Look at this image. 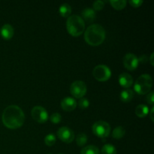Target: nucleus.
Segmentation results:
<instances>
[{"label":"nucleus","mask_w":154,"mask_h":154,"mask_svg":"<svg viewBox=\"0 0 154 154\" xmlns=\"http://www.w3.org/2000/svg\"><path fill=\"white\" fill-rule=\"evenodd\" d=\"M93 132L99 138H105L110 135L111 126L107 122L99 120L93 125Z\"/></svg>","instance_id":"nucleus-5"},{"label":"nucleus","mask_w":154,"mask_h":154,"mask_svg":"<svg viewBox=\"0 0 154 154\" xmlns=\"http://www.w3.org/2000/svg\"><path fill=\"white\" fill-rule=\"evenodd\" d=\"M61 106L64 111H72L76 108L77 102L73 98L66 97L62 100Z\"/></svg>","instance_id":"nucleus-12"},{"label":"nucleus","mask_w":154,"mask_h":154,"mask_svg":"<svg viewBox=\"0 0 154 154\" xmlns=\"http://www.w3.org/2000/svg\"><path fill=\"white\" fill-rule=\"evenodd\" d=\"M134 97V92L132 90H125L121 92L120 93V99L123 102L125 103H128V102H131Z\"/></svg>","instance_id":"nucleus-15"},{"label":"nucleus","mask_w":154,"mask_h":154,"mask_svg":"<svg viewBox=\"0 0 154 154\" xmlns=\"http://www.w3.org/2000/svg\"><path fill=\"white\" fill-rule=\"evenodd\" d=\"M59 12H60V14L63 17H69L72 13V8L69 4L64 3L59 8Z\"/></svg>","instance_id":"nucleus-17"},{"label":"nucleus","mask_w":154,"mask_h":154,"mask_svg":"<svg viewBox=\"0 0 154 154\" xmlns=\"http://www.w3.org/2000/svg\"><path fill=\"white\" fill-rule=\"evenodd\" d=\"M67 31L73 37H78L85 29V23L82 17L78 15L69 17L66 22Z\"/></svg>","instance_id":"nucleus-3"},{"label":"nucleus","mask_w":154,"mask_h":154,"mask_svg":"<svg viewBox=\"0 0 154 154\" xmlns=\"http://www.w3.org/2000/svg\"><path fill=\"white\" fill-rule=\"evenodd\" d=\"M31 114L34 120L39 123H43L48 120V114L46 110L42 106H35L32 109Z\"/></svg>","instance_id":"nucleus-8"},{"label":"nucleus","mask_w":154,"mask_h":154,"mask_svg":"<svg viewBox=\"0 0 154 154\" xmlns=\"http://www.w3.org/2000/svg\"><path fill=\"white\" fill-rule=\"evenodd\" d=\"M153 110L154 108H151V110H150V119H151L152 121H154V118H153Z\"/></svg>","instance_id":"nucleus-29"},{"label":"nucleus","mask_w":154,"mask_h":154,"mask_svg":"<svg viewBox=\"0 0 154 154\" xmlns=\"http://www.w3.org/2000/svg\"><path fill=\"white\" fill-rule=\"evenodd\" d=\"M57 135L62 141L67 144L72 143L75 139V133L67 126H63L59 129V130L57 131Z\"/></svg>","instance_id":"nucleus-9"},{"label":"nucleus","mask_w":154,"mask_h":154,"mask_svg":"<svg viewBox=\"0 0 154 154\" xmlns=\"http://www.w3.org/2000/svg\"><path fill=\"white\" fill-rule=\"evenodd\" d=\"M138 59L136 56L132 53H129L123 57V66L127 70L134 71L138 68Z\"/></svg>","instance_id":"nucleus-10"},{"label":"nucleus","mask_w":154,"mask_h":154,"mask_svg":"<svg viewBox=\"0 0 154 154\" xmlns=\"http://www.w3.org/2000/svg\"><path fill=\"white\" fill-rule=\"evenodd\" d=\"M60 154H61V153H60Z\"/></svg>","instance_id":"nucleus-31"},{"label":"nucleus","mask_w":154,"mask_h":154,"mask_svg":"<svg viewBox=\"0 0 154 154\" xmlns=\"http://www.w3.org/2000/svg\"><path fill=\"white\" fill-rule=\"evenodd\" d=\"M83 18L82 19L86 20L87 22H93L95 19H96V14L93 9L91 8H86L81 12Z\"/></svg>","instance_id":"nucleus-14"},{"label":"nucleus","mask_w":154,"mask_h":154,"mask_svg":"<svg viewBox=\"0 0 154 154\" xmlns=\"http://www.w3.org/2000/svg\"><path fill=\"white\" fill-rule=\"evenodd\" d=\"M153 86V79L149 75H142L136 80L134 90L138 94L145 95L150 91Z\"/></svg>","instance_id":"nucleus-4"},{"label":"nucleus","mask_w":154,"mask_h":154,"mask_svg":"<svg viewBox=\"0 0 154 154\" xmlns=\"http://www.w3.org/2000/svg\"><path fill=\"white\" fill-rule=\"evenodd\" d=\"M87 141V137L84 133H80L77 135L76 137V142L77 144L80 147L85 145Z\"/></svg>","instance_id":"nucleus-22"},{"label":"nucleus","mask_w":154,"mask_h":154,"mask_svg":"<svg viewBox=\"0 0 154 154\" xmlns=\"http://www.w3.org/2000/svg\"><path fill=\"white\" fill-rule=\"evenodd\" d=\"M2 123L7 128L16 129L21 127L25 121L23 111L17 105H10L4 110L2 114Z\"/></svg>","instance_id":"nucleus-1"},{"label":"nucleus","mask_w":154,"mask_h":154,"mask_svg":"<svg viewBox=\"0 0 154 154\" xmlns=\"http://www.w3.org/2000/svg\"><path fill=\"white\" fill-rule=\"evenodd\" d=\"M84 39L88 45L91 46H99L105 39V30L99 24L90 25L86 29Z\"/></svg>","instance_id":"nucleus-2"},{"label":"nucleus","mask_w":154,"mask_h":154,"mask_svg":"<svg viewBox=\"0 0 154 154\" xmlns=\"http://www.w3.org/2000/svg\"><path fill=\"white\" fill-rule=\"evenodd\" d=\"M81 154H99V150L96 146L88 145L81 150Z\"/></svg>","instance_id":"nucleus-19"},{"label":"nucleus","mask_w":154,"mask_h":154,"mask_svg":"<svg viewBox=\"0 0 154 154\" xmlns=\"http://www.w3.org/2000/svg\"><path fill=\"white\" fill-rule=\"evenodd\" d=\"M50 120H51V121L53 123L57 124V123H60V121H61L62 120V117L59 113H54V114H53L51 116Z\"/></svg>","instance_id":"nucleus-25"},{"label":"nucleus","mask_w":154,"mask_h":154,"mask_svg":"<svg viewBox=\"0 0 154 154\" xmlns=\"http://www.w3.org/2000/svg\"><path fill=\"white\" fill-rule=\"evenodd\" d=\"M110 3H111V6L116 10H122L126 5V1H125V0H120V1L111 0V1H110Z\"/></svg>","instance_id":"nucleus-21"},{"label":"nucleus","mask_w":154,"mask_h":154,"mask_svg":"<svg viewBox=\"0 0 154 154\" xmlns=\"http://www.w3.org/2000/svg\"><path fill=\"white\" fill-rule=\"evenodd\" d=\"M118 81L121 87H124V88H129L133 84V78H132V75H129V73L123 72V73L120 74L119 76Z\"/></svg>","instance_id":"nucleus-11"},{"label":"nucleus","mask_w":154,"mask_h":154,"mask_svg":"<svg viewBox=\"0 0 154 154\" xmlns=\"http://www.w3.org/2000/svg\"><path fill=\"white\" fill-rule=\"evenodd\" d=\"M93 77L97 81L104 82L107 81L111 76V72L109 68L105 65H99L96 66L93 72Z\"/></svg>","instance_id":"nucleus-6"},{"label":"nucleus","mask_w":154,"mask_h":154,"mask_svg":"<svg viewBox=\"0 0 154 154\" xmlns=\"http://www.w3.org/2000/svg\"><path fill=\"white\" fill-rule=\"evenodd\" d=\"M125 129L121 126H117L112 132V137L114 139H120L125 135Z\"/></svg>","instance_id":"nucleus-18"},{"label":"nucleus","mask_w":154,"mask_h":154,"mask_svg":"<svg viewBox=\"0 0 154 154\" xmlns=\"http://www.w3.org/2000/svg\"><path fill=\"white\" fill-rule=\"evenodd\" d=\"M147 101L150 105H153L154 103V93L153 92H150L147 96Z\"/></svg>","instance_id":"nucleus-28"},{"label":"nucleus","mask_w":154,"mask_h":154,"mask_svg":"<svg viewBox=\"0 0 154 154\" xmlns=\"http://www.w3.org/2000/svg\"><path fill=\"white\" fill-rule=\"evenodd\" d=\"M129 4L134 8H138L143 4V1L141 0H132V1H129Z\"/></svg>","instance_id":"nucleus-27"},{"label":"nucleus","mask_w":154,"mask_h":154,"mask_svg":"<svg viewBox=\"0 0 154 154\" xmlns=\"http://www.w3.org/2000/svg\"><path fill=\"white\" fill-rule=\"evenodd\" d=\"M102 154H117V150L115 147L111 144H107L102 148Z\"/></svg>","instance_id":"nucleus-20"},{"label":"nucleus","mask_w":154,"mask_h":154,"mask_svg":"<svg viewBox=\"0 0 154 154\" xmlns=\"http://www.w3.org/2000/svg\"><path fill=\"white\" fill-rule=\"evenodd\" d=\"M14 29L10 24H5L2 26L1 30H0V34L2 37L5 40H9L14 36Z\"/></svg>","instance_id":"nucleus-13"},{"label":"nucleus","mask_w":154,"mask_h":154,"mask_svg":"<svg viewBox=\"0 0 154 154\" xmlns=\"http://www.w3.org/2000/svg\"><path fill=\"white\" fill-rule=\"evenodd\" d=\"M70 93L76 99H81L87 93V86L81 81H76L70 87Z\"/></svg>","instance_id":"nucleus-7"},{"label":"nucleus","mask_w":154,"mask_h":154,"mask_svg":"<svg viewBox=\"0 0 154 154\" xmlns=\"http://www.w3.org/2000/svg\"><path fill=\"white\" fill-rule=\"evenodd\" d=\"M153 53H152V54H151V55H150V63H151V65H152V66H153Z\"/></svg>","instance_id":"nucleus-30"},{"label":"nucleus","mask_w":154,"mask_h":154,"mask_svg":"<svg viewBox=\"0 0 154 154\" xmlns=\"http://www.w3.org/2000/svg\"><path fill=\"white\" fill-rule=\"evenodd\" d=\"M93 5L94 11H101L103 9L104 6H105V2L101 1V0H98V1H96L93 2Z\"/></svg>","instance_id":"nucleus-26"},{"label":"nucleus","mask_w":154,"mask_h":154,"mask_svg":"<svg viewBox=\"0 0 154 154\" xmlns=\"http://www.w3.org/2000/svg\"><path fill=\"white\" fill-rule=\"evenodd\" d=\"M149 108L145 105H139L135 108V114L138 117H145L148 114Z\"/></svg>","instance_id":"nucleus-16"},{"label":"nucleus","mask_w":154,"mask_h":154,"mask_svg":"<svg viewBox=\"0 0 154 154\" xmlns=\"http://www.w3.org/2000/svg\"><path fill=\"white\" fill-rule=\"evenodd\" d=\"M45 143L46 145L49 146V147L53 146L56 143V137L53 134H49L45 137Z\"/></svg>","instance_id":"nucleus-23"},{"label":"nucleus","mask_w":154,"mask_h":154,"mask_svg":"<svg viewBox=\"0 0 154 154\" xmlns=\"http://www.w3.org/2000/svg\"><path fill=\"white\" fill-rule=\"evenodd\" d=\"M78 105H79L80 108H81V109H86L90 105V102H89L88 99H85V98H81L79 102H78Z\"/></svg>","instance_id":"nucleus-24"}]
</instances>
